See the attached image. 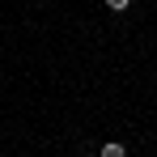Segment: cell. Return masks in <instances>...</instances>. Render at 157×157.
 Listing matches in <instances>:
<instances>
[{"label": "cell", "instance_id": "obj_1", "mask_svg": "<svg viewBox=\"0 0 157 157\" xmlns=\"http://www.w3.org/2000/svg\"><path fill=\"white\" fill-rule=\"evenodd\" d=\"M98 157H128V149H123L119 140H106L102 149H98Z\"/></svg>", "mask_w": 157, "mask_h": 157}, {"label": "cell", "instance_id": "obj_2", "mask_svg": "<svg viewBox=\"0 0 157 157\" xmlns=\"http://www.w3.org/2000/svg\"><path fill=\"white\" fill-rule=\"evenodd\" d=\"M128 4H132V0H106V9H110V13H123Z\"/></svg>", "mask_w": 157, "mask_h": 157}]
</instances>
